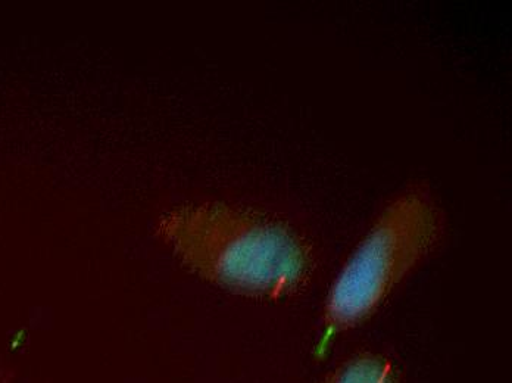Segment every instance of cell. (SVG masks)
<instances>
[{"label": "cell", "instance_id": "obj_3", "mask_svg": "<svg viewBox=\"0 0 512 383\" xmlns=\"http://www.w3.org/2000/svg\"><path fill=\"white\" fill-rule=\"evenodd\" d=\"M317 383H401V379L389 358L362 353L349 358Z\"/></svg>", "mask_w": 512, "mask_h": 383}, {"label": "cell", "instance_id": "obj_2", "mask_svg": "<svg viewBox=\"0 0 512 383\" xmlns=\"http://www.w3.org/2000/svg\"><path fill=\"white\" fill-rule=\"evenodd\" d=\"M442 233V211L426 186H410L392 199L332 286L318 353L329 347L337 333L373 316L435 249Z\"/></svg>", "mask_w": 512, "mask_h": 383}, {"label": "cell", "instance_id": "obj_1", "mask_svg": "<svg viewBox=\"0 0 512 383\" xmlns=\"http://www.w3.org/2000/svg\"><path fill=\"white\" fill-rule=\"evenodd\" d=\"M156 233L187 269L246 297H289L314 270V255L298 232L245 208L186 205L165 213Z\"/></svg>", "mask_w": 512, "mask_h": 383}]
</instances>
